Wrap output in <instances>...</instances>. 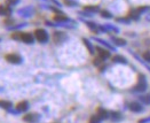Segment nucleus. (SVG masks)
Returning <instances> with one entry per match:
<instances>
[{"mask_svg":"<svg viewBox=\"0 0 150 123\" xmlns=\"http://www.w3.org/2000/svg\"><path fill=\"white\" fill-rule=\"evenodd\" d=\"M84 41H85V44H86V46H87V47L89 48V52H91V53H93V47L91 46V44H89V43H88L87 40H84Z\"/></svg>","mask_w":150,"mask_h":123,"instance_id":"obj_23","label":"nucleus"},{"mask_svg":"<svg viewBox=\"0 0 150 123\" xmlns=\"http://www.w3.org/2000/svg\"><path fill=\"white\" fill-rule=\"evenodd\" d=\"M28 108H29V104L26 101H21L16 106L17 112H25V111H28Z\"/></svg>","mask_w":150,"mask_h":123,"instance_id":"obj_10","label":"nucleus"},{"mask_svg":"<svg viewBox=\"0 0 150 123\" xmlns=\"http://www.w3.org/2000/svg\"><path fill=\"white\" fill-rule=\"evenodd\" d=\"M18 1H20V0H6V3H7V6H14V5H16Z\"/></svg>","mask_w":150,"mask_h":123,"instance_id":"obj_19","label":"nucleus"},{"mask_svg":"<svg viewBox=\"0 0 150 123\" xmlns=\"http://www.w3.org/2000/svg\"><path fill=\"white\" fill-rule=\"evenodd\" d=\"M34 37L40 43H46L48 40V35H47V32L44 29H37L34 31Z\"/></svg>","mask_w":150,"mask_h":123,"instance_id":"obj_2","label":"nucleus"},{"mask_svg":"<svg viewBox=\"0 0 150 123\" xmlns=\"http://www.w3.org/2000/svg\"><path fill=\"white\" fill-rule=\"evenodd\" d=\"M141 99H142V101H143L145 104H147V105H149V104H150V96H146V97H142Z\"/></svg>","mask_w":150,"mask_h":123,"instance_id":"obj_20","label":"nucleus"},{"mask_svg":"<svg viewBox=\"0 0 150 123\" xmlns=\"http://www.w3.org/2000/svg\"><path fill=\"white\" fill-rule=\"evenodd\" d=\"M64 39H66L64 33H62V32H56V33H54V40H55L56 43H61V41L64 40Z\"/></svg>","mask_w":150,"mask_h":123,"instance_id":"obj_12","label":"nucleus"},{"mask_svg":"<svg viewBox=\"0 0 150 123\" xmlns=\"http://www.w3.org/2000/svg\"><path fill=\"white\" fill-rule=\"evenodd\" d=\"M114 62H120V63H125L126 62V60L124 59V58H122V56H119V55H117V56H115L114 59Z\"/></svg>","mask_w":150,"mask_h":123,"instance_id":"obj_16","label":"nucleus"},{"mask_svg":"<svg viewBox=\"0 0 150 123\" xmlns=\"http://www.w3.org/2000/svg\"><path fill=\"white\" fill-rule=\"evenodd\" d=\"M128 107H130V109H131L132 112H134V113H140V112L143 111V107H142L139 103H135V101H134V103H131Z\"/></svg>","mask_w":150,"mask_h":123,"instance_id":"obj_6","label":"nucleus"},{"mask_svg":"<svg viewBox=\"0 0 150 123\" xmlns=\"http://www.w3.org/2000/svg\"><path fill=\"white\" fill-rule=\"evenodd\" d=\"M11 14V9L10 7L8 6H3V5H0V15L1 16H9Z\"/></svg>","mask_w":150,"mask_h":123,"instance_id":"obj_9","label":"nucleus"},{"mask_svg":"<svg viewBox=\"0 0 150 123\" xmlns=\"http://www.w3.org/2000/svg\"><path fill=\"white\" fill-rule=\"evenodd\" d=\"M101 14H102V16H103V17H108V18H110V17H111V14H110L109 12H105V10H103Z\"/></svg>","mask_w":150,"mask_h":123,"instance_id":"obj_21","label":"nucleus"},{"mask_svg":"<svg viewBox=\"0 0 150 123\" xmlns=\"http://www.w3.org/2000/svg\"><path fill=\"white\" fill-rule=\"evenodd\" d=\"M143 58H145V60H147L148 62H150V52H146L143 54Z\"/></svg>","mask_w":150,"mask_h":123,"instance_id":"obj_22","label":"nucleus"},{"mask_svg":"<svg viewBox=\"0 0 150 123\" xmlns=\"http://www.w3.org/2000/svg\"><path fill=\"white\" fill-rule=\"evenodd\" d=\"M6 60L10 63H20L22 61L21 56L18 54H15V53H11V54H8L6 55Z\"/></svg>","mask_w":150,"mask_h":123,"instance_id":"obj_4","label":"nucleus"},{"mask_svg":"<svg viewBox=\"0 0 150 123\" xmlns=\"http://www.w3.org/2000/svg\"><path fill=\"white\" fill-rule=\"evenodd\" d=\"M0 107L5 108V109H9L11 107V103L10 101H6V100H0Z\"/></svg>","mask_w":150,"mask_h":123,"instance_id":"obj_13","label":"nucleus"},{"mask_svg":"<svg viewBox=\"0 0 150 123\" xmlns=\"http://www.w3.org/2000/svg\"><path fill=\"white\" fill-rule=\"evenodd\" d=\"M96 115H99V118L101 119V120H107V119H109V116H110V114L104 109V108H97V114Z\"/></svg>","mask_w":150,"mask_h":123,"instance_id":"obj_8","label":"nucleus"},{"mask_svg":"<svg viewBox=\"0 0 150 123\" xmlns=\"http://www.w3.org/2000/svg\"><path fill=\"white\" fill-rule=\"evenodd\" d=\"M96 51H97L99 58H101L102 60H105V59H108V58L110 56V53H109L107 50H103V48H101V47H97Z\"/></svg>","mask_w":150,"mask_h":123,"instance_id":"obj_7","label":"nucleus"},{"mask_svg":"<svg viewBox=\"0 0 150 123\" xmlns=\"http://www.w3.org/2000/svg\"><path fill=\"white\" fill-rule=\"evenodd\" d=\"M54 20L57 22H66V21H68V17L66 15H55Z\"/></svg>","mask_w":150,"mask_h":123,"instance_id":"obj_14","label":"nucleus"},{"mask_svg":"<svg viewBox=\"0 0 150 123\" xmlns=\"http://www.w3.org/2000/svg\"><path fill=\"white\" fill-rule=\"evenodd\" d=\"M110 119H111V121H114V122H119V121H122V114L120 113H118V112H112V113H110V116H109Z\"/></svg>","mask_w":150,"mask_h":123,"instance_id":"obj_11","label":"nucleus"},{"mask_svg":"<svg viewBox=\"0 0 150 123\" xmlns=\"http://www.w3.org/2000/svg\"><path fill=\"white\" fill-rule=\"evenodd\" d=\"M13 39H17V40H21V41H24L26 44H32L34 38L31 33H28V32H16V33H13L11 36Z\"/></svg>","mask_w":150,"mask_h":123,"instance_id":"obj_1","label":"nucleus"},{"mask_svg":"<svg viewBox=\"0 0 150 123\" xmlns=\"http://www.w3.org/2000/svg\"><path fill=\"white\" fill-rule=\"evenodd\" d=\"M101 122V119L99 118V115H94L89 119V123H100Z\"/></svg>","mask_w":150,"mask_h":123,"instance_id":"obj_15","label":"nucleus"},{"mask_svg":"<svg viewBox=\"0 0 150 123\" xmlns=\"http://www.w3.org/2000/svg\"><path fill=\"white\" fill-rule=\"evenodd\" d=\"M86 10H88V12H99V7H96V6H87Z\"/></svg>","mask_w":150,"mask_h":123,"instance_id":"obj_17","label":"nucleus"},{"mask_svg":"<svg viewBox=\"0 0 150 123\" xmlns=\"http://www.w3.org/2000/svg\"><path fill=\"white\" fill-rule=\"evenodd\" d=\"M23 120H24L25 122L34 123V122H37V121L39 120V115H38V114H36V113H30V114H26V115L23 118Z\"/></svg>","mask_w":150,"mask_h":123,"instance_id":"obj_5","label":"nucleus"},{"mask_svg":"<svg viewBox=\"0 0 150 123\" xmlns=\"http://www.w3.org/2000/svg\"><path fill=\"white\" fill-rule=\"evenodd\" d=\"M117 45H125V40L124 39H119V38H114L112 39Z\"/></svg>","mask_w":150,"mask_h":123,"instance_id":"obj_18","label":"nucleus"},{"mask_svg":"<svg viewBox=\"0 0 150 123\" xmlns=\"http://www.w3.org/2000/svg\"><path fill=\"white\" fill-rule=\"evenodd\" d=\"M135 91L138 92H141V91H145L147 89V80L143 75H139V80H138V84L135 85Z\"/></svg>","mask_w":150,"mask_h":123,"instance_id":"obj_3","label":"nucleus"}]
</instances>
